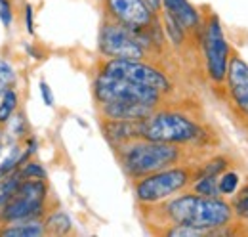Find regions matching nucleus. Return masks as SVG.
Instances as JSON below:
<instances>
[{
    "label": "nucleus",
    "instance_id": "cd10ccee",
    "mask_svg": "<svg viewBox=\"0 0 248 237\" xmlns=\"http://www.w3.org/2000/svg\"><path fill=\"white\" fill-rule=\"evenodd\" d=\"M0 134H2V132H0Z\"/></svg>",
    "mask_w": 248,
    "mask_h": 237
},
{
    "label": "nucleus",
    "instance_id": "39448f33",
    "mask_svg": "<svg viewBox=\"0 0 248 237\" xmlns=\"http://www.w3.org/2000/svg\"><path fill=\"white\" fill-rule=\"evenodd\" d=\"M162 92L155 88L119 79V77H111L105 73H99L97 79L93 81V98L95 102L101 103H109V102H136V103H145L156 107L160 102Z\"/></svg>",
    "mask_w": 248,
    "mask_h": 237
},
{
    "label": "nucleus",
    "instance_id": "0eeeda50",
    "mask_svg": "<svg viewBox=\"0 0 248 237\" xmlns=\"http://www.w3.org/2000/svg\"><path fill=\"white\" fill-rule=\"evenodd\" d=\"M99 52L109 59H141L145 48L134 31L107 19L99 29Z\"/></svg>",
    "mask_w": 248,
    "mask_h": 237
},
{
    "label": "nucleus",
    "instance_id": "a878e982",
    "mask_svg": "<svg viewBox=\"0 0 248 237\" xmlns=\"http://www.w3.org/2000/svg\"><path fill=\"white\" fill-rule=\"evenodd\" d=\"M25 21H27V31H29V33H34V29H32V8L31 6L25 8Z\"/></svg>",
    "mask_w": 248,
    "mask_h": 237
},
{
    "label": "nucleus",
    "instance_id": "7ed1b4c3",
    "mask_svg": "<svg viewBox=\"0 0 248 237\" xmlns=\"http://www.w3.org/2000/svg\"><path fill=\"white\" fill-rule=\"evenodd\" d=\"M197 180V169L187 165H176L162 170L151 172L147 176H141L134 184V193L140 203L151 205L164 201L180 191H184L189 184Z\"/></svg>",
    "mask_w": 248,
    "mask_h": 237
},
{
    "label": "nucleus",
    "instance_id": "b1692460",
    "mask_svg": "<svg viewBox=\"0 0 248 237\" xmlns=\"http://www.w3.org/2000/svg\"><path fill=\"white\" fill-rule=\"evenodd\" d=\"M0 19H2L4 27H8L12 23V10H10L8 0H0Z\"/></svg>",
    "mask_w": 248,
    "mask_h": 237
},
{
    "label": "nucleus",
    "instance_id": "ddd939ff",
    "mask_svg": "<svg viewBox=\"0 0 248 237\" xmlns=\"http://www.w3.org/2000/svg\"><path fill=\"white\" fill-rule=\"evenodd\" d=\"M166 14L186 31H193L201 25L199 14L189 0H162Z\"/></svg>",
    "mask_w": 248,
    "mask_h": 237
},
{
    "label": "nucleus",
    "instance_id": "393cba45",
    "mask_svg": "<svg viewBox=\"0 0 248 237\" xmlns=\"http://www.w3.org/2000/svg\"><path fill=\"white\" fill-rule=\"evenodd\" d=\"M40 92H42L44 103H46V105H54V94L50 92V86H48L46 83H40Z\"/></svg>",
    "mask_w": 248,
    "mask_h": 237
},
{
    "label": "nucleus",
    "instance_id": "6ab92c4d",
    "mask_svg": "<svg viewBox=\"0 0 248 237\" xmlns=\"http://www.w3.org/2000/svg\"><path fill=\"white\" fill-rule=\"evenodd\" d=\"M227 169V159L225 157H214L208 163H204L201 169H197V178L199 176H219Z\"/></svg>",
    "mask_w": 248,
    "mask_h": 237
},
{
    "label": "nucleus",
    "instance_id": "9b49d317",
    "mask_svg": "<svg viewBox=\"0 0 248 237\" xmlns=\"http://www.w3.org/2000/svg\"><path fill=\"white\" fill-rule=\"evenodd\" d=\"M227 90L235 109L248 118V63L241 56L231 54L227 69Z\"/></svg>",
    "mask_w": 248,
    "mask_h": 237
},
{
    "label": "nucleus",
    "instance_id": "f257e3e1",
    "mask_svg": "<svg viewBox=\"0 0 248 237\" xmlns=\"http://www.w3.org/2000/svg\"><path fill=\"white\" fill-rule=\"evenodd\" d=\"M164 212L172 224H189L206 230L212 236L216 230L229 226L233 220L231 203L219 197H204L197 193H186L168 201L164 205Z\"/></svg>",
    "mask_w": 248,
    "mask_h": 237
},
{
    "label": "nucleus",
    "instance_id": "20e7f679",
    "mask_svg": "<svg viewBox=\"0 0 248 237\" xmlns=\"http://www.w3.org/2000/svg\"><path fill=\"white\" fill-rule=\"evenodd\" d=\"M202 136V128L184 113L176 111H153L141 120L140 138L168 142V144H191Z\"/></svg>",
    "mask_w": 248,
    "mask_h": 237
},
{
    "label": "nucleus",
    "instance_id": "9d476101",
    "mask_svg": "<svg viewBox=\"0 0 248 237\" xmlns=\"http://www.w3.org/2000/svg\"><path fill=\"white\" fill-rule=\"evenodd\" d=\"M101 73L126 79V81L155 88L158 92H168L172 88L168 77L162 71L155 69L149 63H143L141 59H109L107 63H103Z\"/></svg>",
    "mask_w": 248,
    "mask_h": 237
},
{
    "label": "nucleus",
    "instance_id": "2eb2a0df",
    "mask_svg": "<svg viewBox=\"0 0 248 237\" xmlns=\"http://www.w3.org/2000/svg\"><path fill=\"white\" fill-rule=\"evenodd\" d=\"M193 193L204 197H219L217 176H199L193 182Z\"/></svg>",
    "mask_w": 248,
    "mask_h": 237
},
{
    "label": "nucleus",
    "instance_id": "1a4fd4ad",
    "mask_svg": "<svg viewBox=\"0 0 248 237\" xmlns=\"http://www.w3.org/2000/svg\"><path fill=\"white\" fill-rule=\"evenodd\" d=\"M109 19L134 31L141 40L156 25L155 12L147 6L145 0H103Z\"/></svg>",
    "mask_w": 248,
    "mask_h": 237
},
{
    "label": "nucleus",
    "instance_id": "f8f14e48",
    "mask_svg": "<svg viewBox=\"0 0 248 237\" xmlns=\"http://www.w3.org/2000/svg\"><path fill=\"white\" fill-rule=\"evenodd\" d=\"M99 111L103 117L111 120H141L149 117L155 111V107L136 102H109V103H101Z\"/></svg>",
    "mask_w": 248,
    "mask_h": 237
},
{
    "label": "nucleus",
    "instance_id": "aec40b11",
    "mask_svg": "<svg viewBox=\"0 0 248 237\" xmlns=\"http://www.w3.org/2000/svg\"><path fill=\"white\" fill-rule=\"evenodd\" d=\"M231 207H233V214H237L241 220H248V182L241 189H237V195Z\"/></svg>",
    "mask_w": 248,
    "mask_h": 237
},
{
    "label": "nucleus",
    "instance_id": "a211bd4d",
    "mask_svg": "<svg viewBox=\"0 0 248 237\" xmlns=\"http://www.w3.org/2000/svg\"><path fill=\"white\" fill-rule=\"evenodd\" d=\"M241 186V176L233 170H223L219 176H217V187H219V195H233L237 193Z\"/></svg>",
    "mask_w": 248,
    "mask_h": 237
},
{
    "label": "nucleus",
    "instance_id": "4468645a",
    "mask_svg": "<svg viewBox=\"0 0 248 237\" xmlns=\"http://www.w3.org/2000/svg\"><path fill=\"white\" fill-rule=\"evenodd\" d=\"M46 234V226L38 218L27 220H10L2 230L0 236L4 237H40Z\"/></svg>",
    "mask_w": 248,
    "mask_h": 237
},
{
    "label": "nucleus",
    "instance_id": "412c9836",
    "mask_svg": "<svg viewBox=\"0 0 248 237\" xmlns=\"http://www.w3.org/2000/svg\"><path fill=\"white\" fill-rule=\"evenodd\" d=\"M174 228H170L166 232V236L172 237H197V236H212L210 232L206 230H201V228H195V226H189V224H172Z\"/></svg>",
    "mask_w": 248,
    "mask_h": 237
},
{
    "label": "nucleus",
    "instance_id": "bb28decb",
    "mask_svg": "<svg viewBox=\"0 0 248 237\" xmlns=\"http://www.w3.org/2000/svg\"><path fill=\"white\" fill-rule=\"evenodd\" d=\"M145 2H147V6H149L155 14H158V10L162 8V0H145Z\"/></svg>",
    "mask_w": 248,
    "mask_h": 237
},
{
    "label": "nucleus",
    "instance_id": "dca6fc26",
    "mask_svg": "<svg viewBox=\"0 0 248 237\" xmlns=\"http://www.w3.org/2000/svg\"><path fill=\"white\" fill-rule=\"evenodd\" d=\"M46 234H52V236H65L69 234L71 230V220L65 212H56L52 214L48 220H46Z\"/></svg>",
    "mask_w": 248,
    "mask_h": 237
},
{
    "label": "nucleus",
    "instance_id": "423d86ee",
    "mask_svg": "<svg viewBox=\"0 0 248 237\" xmlns=\"http://www.w3.org/2000/svg\"><path fill=\"white\" fill-rule=\"evenodd\" d=\"M48 187L42 178H23L17 186L16 193L8 199V203L0 208L2 218L10 220H27V218H40L44 212V199Z\"/></svg>",
    "mask_w": 248,
    "mask_h": 237
},
{
    "label": "nucleus",
    "instance_id": "f03ea898",
    "mask_svg": "<svg viewBox=\"0 0 248 237\" xmlns=\"http://www.w3.org/2000/svg\"><path fill=\"white\" fill-rule=\"evenodd\" d=\"M117 149L124 172L132 178L147 176L156 170L176 167L184 159V149L180 148V144L155 142L145 138L130 140L117 146Z\"/></svg>",
    "mask_w": 248,
    "mask_h": 237
},
{
    "label": "nucleus",
    "instance_id": "4be33fe9",
    "mask_svg": "<svg viewBox=\"0 0 248 237\" xmlns=\"http://www.w3.org/2000/svg\"><path fill=\"white\" fill-rule=\"evenodd\" d=\"M14 81H16V73H14V67H12L8 61L0 59V98H2V94H4L6 90L12 88Z\"/></svg>",
    "mask_w": 248,
    "mask_h": 237
},
{
    "label": "nucleus",
    "instance_id": "6e6552de",
    "mask_svg": "<svg viewBox=\"0 0 248 237\" xmlns=\"http://www.w3.org/2000/svg\"><path fill=\"white\" fill-rule=\"evenodd\" d=\"M202 46H204V59H206V71L212 83L221 85L227 77L229 59H231V48L225 38V33L221 29V23L216 16H210L204 34H202Z\"/></svg>",
    "mask_w": 248,
    "mask_h": 237
},
{
    "label": "nucleus",
    "instance_id": "f3484780",
    "mask_svg": "<svg viewBox=\"0 0 248 237\" xmlns=\"http://www.w3.org/2000/svg\"><path fill=\"white\" fill-rule=\"evenodd\" d=\"M17 107V92L14 88H8L0 98V124H6L14 111Z\"/></svg>",
    "mask_w": 248,
    "mask_h": 237
},
{
    "label": "nucleus",
    "instance_id": "5701e85b",
    "mask_svg": "<svg viewBox=\"0 0 248 237\" xmlns=\"http://www.w3.org/2000/svg\"><path fill=\"white\" fill-rule=\"evenodd\" d=\"M19 172H21V178H42V180H46V170L36 163H27L23 169H19Z\"/></svg>",
    "mask_w": 248,
    "mask_h": 237
}]
</instances>
